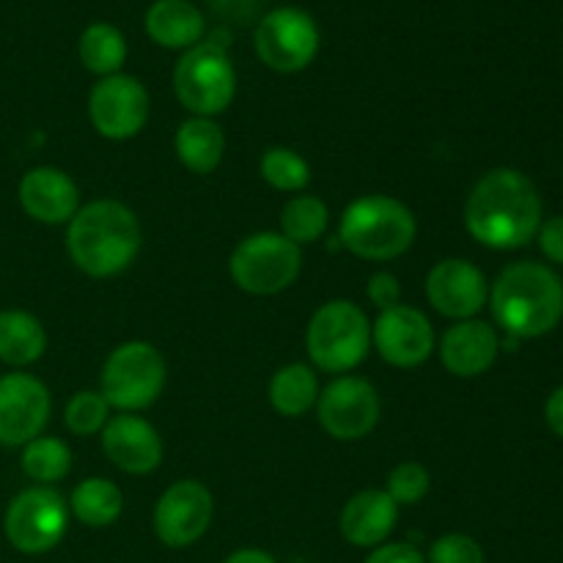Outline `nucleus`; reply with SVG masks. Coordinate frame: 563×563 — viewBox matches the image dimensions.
<instances>
[{"label":"nucleus","instance_id":"obj_19","mask_svg":"<svg viewBox=\"0 0 563 563\" xmlns=\"http://www.w3.org/2000/svg\"><path fill=\"white\" fill-rule=\"evenodd\" d=\"M500 355L498 330L482 319L454 322L440 339V361L454 377L473 379L487 374Z\"/></svg>","mask_w":563,"mask_h":563},{"label":"nucleus","instance_id":"obj_24","mask_svg":"<svg viewBox=\"0 0 563 563\" xmlns=\"http://www.w3.org/2000/svg\"><path fill=\"white\" fill-rule=\"evenodd\" d=\"M319 399V377L306 363H289L269 379V405L278 416L300 418Z\"/></svg>","mask_w":563,"mask_h":563},{"label":"nucleus","instance_id":"obj_22","mask_svg":"<svg viewBox=\"0 0 563 563\" xmlns=\"http://www.w3.org/2000/svg\"><path fill=\"white\" fill-rule=\"evenodd\" d=\"M174 148L176 157H179V163L187 170H192L198 176H207L223 163L225 135L214 119L192 115V119L181 121L179 130H176Z\"/></svg>","mask_w":563,"mask_h":563},{"label":"nucleus","instance_id":"obj_34","mask_svg":"<svg viewBox=\"0 0 563 563\" xmlns=\"http://www.w3.org/2000/svg\"><path fill=\"white\" fill-rule=\"evenodd\" d=\"M537 240L544 256H548L553 264H559V267H563V214L542 220Z\"/></svg>","mask_w":563,"mask_h":563},{"label":"nucleus","instance_id":"obj_15","mask_svg":"<svg viewBox=\"0 0 563 563\" xmlns=\"http://www.w3.org/2000/svg\"><path fill=\"white\" fill-rule=\"evenodd\" d=\"M372 344L385 363L396 368H416L434 352V328L423 311L412 306H394L379 311L372 324Z\"/></svg>","mask_w":563,"mask_h":563},{"label":"nucleus","instance_id":"obj_29","mask_svg":"<svg viewBox=\"0 0 563 563\" xmlns=\"http://www.w3.org/2000/svg\"><path fill=\"white\" fill-rule=\"evenodd\" d=\"M258 174L273 190L280 192H302L311 181V165L302 154H297L289 146H269L262 154Z\"/></svg>","mask_w":563,"mask_h":563},{"label":"nucleus","instance_id":"obj_31","mask_svg":"<svg viewBox=\"0 0 563 563\" xmlns=\"http://www.w3.org/2000/svg\"><path fill=\"white\" fill-rule=\"evenodd\" d=\"M432 487V476L421 462H401L388 473L385 493L394 498L396 506H416L421 504Z\"/></svg>","mask_w":563,"mask_h":563},{"label":"nucleus","instance_id":"obj_6","mask_svg":"<svg viewBox=\"0 0 563 563\" xmlns=\"http://www.w3.org/2000/svg\"><path fill=\"white\" fill-rule=\"evenodd\" d=\"M174 91L181 108L201 119L225 113L236 97V69L225 53V42L207 38L185 49L174 69Z\"/></svg>","mask_w":563,"mask_h":563},{"label":"nucleus","instance_id":"obj_7","mask_svg":"<svg viewBox=\"0 0 563 563\" xmlns=\"http://www.w3.org/2000/svg\"><path fill=\"white\" fill-rule=\"evenodd\" d=\"M168 366L163 352L148 341H124L108 355L99 377V394L119 412H141L165 390Z\"/></svg>","mask_w":563,"mask_h":563},{"label":"nucleus","instance_id":"obj_30","mask_svg":"<svg viewBox=\"0 0 563 563\" xmlns=\"http://www.w3.org/2000/svg\"><path fill=\"white\" fill-rule=\"evenodd\" d=\"M110 421V405L99 390H77L64 410V423L77 438H91Z\"/></svg>","mask_w":563,"mask_h":563},{"label":"nucleus","instance_id":"obj_20","mask_svg":"<svg viewBox=\"0 0 563 563\" xmlns=\"http://www.w3.org/2000/svg\"><path fill=\"white\" fill-rule=\"evenodd\" d=\"M399 522V506L385 489H363L346 500L339 517V531L355 548H379L388 542Z\"/></svg>","mask_w":563,"mask_h":563},{"label":"nucleus","instance_id":"obj_21","mask_svg":"<svg viewBox=\"0 0 563 563\" xmlns=\"http://www.w3.org/2000/svg\"><path fill=\"white\" fill-rule=\"evenodd\" d=\"M148 38L165 49H190L196 47L207 31L201 9L190 0H154L146 11Z\"/></svg>","mask_w":563,"mask_h":563},{"label":"nucleus","instance_id":"obj_2","mask_svg":"<svg viewBox=\"0 0 563 563\" xmlns=\"http://www.w3.org/2000/svg\"><path fill=\"white\" fill-rule=\"evenodd\" d=\"M66 225V251L88 278H113L141 253V223L126 203L113 198L82 203Z\"/></svg>","mask_w":563,"mask_h":563},{"label":"nucleus","instance_id":"obj_33","mask_svg":"<svg viewBox=\"0 0 563 563\" xmlns=\"http://www.w3.org/2000/svg\"><path fill=\"white\" fill-rule=\"evenodd\" d=\"M366 295H368V300L379 308V311H388V308L399 306V300H401L399 278L390 273L372 275V280H368V286H366Z\"/></svg>","mask_w":563,"mask_h":563},{"label":"nucleus","instance_id":"obj_8","mask_svg":"<svg viewBox=\"0 0 563 563\" xmlns=\"http://www.w3.org/2000/svg\"><path fill=\"white\" fill-rule=\"evenodd\" d=\"M302 269L300 245L286 240L280 231H258L245 236L229 258L231 280L242 291L273 297L289 289Z\"/></svg>","mask_w":563,"mask_h":563},{"label":"nucleus","instance_id":"obj_17","mask_svg":"<svg viewBox=\"0 0 563 563\" xmlns=\"http://www.w3.org/2000/svg\"><path fill=\"white\" fill-rule=\"evenodd\" d=\"M102 451L119 471L130 476H146L163 462V440L159 432L135 412L110 416L102 432Z\"/></svg>","mask_w":563,"mask_h":563},{"label":"nucleus","instance_id":"obj_32","mask_svg":"<svg viewBox=\"0 0 563 563\" xmlns=\"http://www.w3.org/2000/svg\"><path fill=\"white\" fill-rule=\"evenodd\" d=\"M427 563H484V550L467 533H445L429 548Z\"/></svg>","mask_w":563,"mask_h":563},{"label":"nucleus","instance_id":"obj_36","mask_svg":"<svg viewBox=\"0 0 563 563\" xmlns=\"http://www.w3.org/2000/svg\"><path fill=\"white\" fill-rule=\"evenodd\" d=\"M544 421H548L550 432L563 440V385L555 388L553 394L548 396V401H544Z\"/></svg>","mask_w":563,"mask_h":563},{"label":"nucleus","instance_id":"obj_3","mask_svg":"<svg viewBox=\"0 0 563 563\" xmlns=\"http://www.w3.org/2000/svg\"><path fill=\"white\" fill-rule=\"evenodd\" d=\"M487 302L506 335L542 339L563 319V280L548 264L515 262L489 286Z\"/></svg>","mask_w":563,"mask_h":563},{"label":"nucleus","instance_id":"obj_1","mask_svg":"<svg viewBox=\"0 0 563 563\" xmlns=\"http://www.w3.org/2000/svg\"><path fill=\"white\" fill-rule=\"evenodd\" d=\"M542 198L517 168H495L476 181L465 201V229L489 251H520L537 240Z\"/></svg>","mask_w":563,"mask_h":563},{"label":"nucleus","instance_id":"obj_25","mask_svg":"<svg viewBox=\"0 0 563 563\" xmlns=\"http://www.w3.org/2000/svg\"><path fill=\"white\" fill-rule=\"evenodd\" d=\"M69 509L82 526L88 528H108L124 511V493L108 478H86L75 487L69 500Z\"/></svg>","mask_w":563,"mask_h":563},{"label":"nucleus","instance_id":"obj_35","mask_svg":"<svg viewBox=\"0 0 563 563\" xmlns=\"http://www.w3.org/2000/svg\"><path fill=\"white\" fill-rule=\"evenodd\" d=\"M366 563H427V559L407 542H385L368 553Z\"/></svg>","mask_w":563,"mask_h":563},{"label":"nucleus","instance_id":"obj_10","mask_svg":"<svg viewBox=\"0 0 563 563\" xmlns=\"http://www.w3.org/2000/svg\"><path fill=\"white\" fill-rule=\"evenodd\" d=\"M319 44H322L319 25L308 11L297 9V5L267 11L258 20L256 36H253L258 60L280 75H295V71L311 66L319 53Z\"/></svg>","mask_w":563,"mask_h":563},{"label":"nucleus","instance_id":"obj_18","mask_svg":"<svg viewBox=\"0 0 563 563\" xmlns=\"http://www.w3.org/2000/svg\"><path fill=\"white\" fill-rule=\"evenodd\" d=\"M16 198L25 214L44 225H64L80 209V190L69 174L53 165L31 168L20 179Z\"/></svg>","mask_w":563,"mask_h":563},{"label":"nucleus","instance_id":"obj_27","mask_svg":"<svg viewBox=\"0 0 563 563\" xmlns=\"http://www.w3.org/2000/svg\"><path fill=\"white\" fill-rule=\"evenodd\" d=\"M20 465H22V473H25L31 482H36L38 487H49V484H55V482H60V478L69 476L71 451L64 440L44 438V434H38L36 440H31L27 445H22Z\"/></svg>","mask_w":563,"mask_h":563},{"label":"nucleus","instance_id":"obj_37","mask_svg":"<svg viewBox=\"0 0 563 563\" xmlns=\"http://www.w3.org/2000/svg\"><path fill=\"white\" fill-rule=\"evenodd\" d=\"M223 563H275V559L269 553H264V550H236L234 555H229Z\"/></svg>","mask_w":563,"mask_h":563},{"label":"nucleus","instance_id":"obj_23","mask_svg":"<svg viewBox=\"0 0 563 563\" xmlns=\"http://www.w3.org/2000/svg\"><path fill=\"white\" fill-rule=\"evenodd\" d=\"M47 350L44 324L33 313L20 308L0 311V363L11 368H25L36 363Z\"/></svg>","mask_w":563,"mask_h":563},{"label":"nucleus","instance_id":"obj_4","mask_svg":"<svg viewBox=\"0 0 563 563\" xmlns=\"http://www.w3.org/2000/svg\"><path fill=\"white\" fill-rule=\"evenodd\" d=\"M418 236L416 214L390 196H363L344 209L339 240L363 262H390L405 256Z\"/></svg>","mask_w":563,"mask_h":563},{"label":"nucleus","instance_id":"obj_5","mask_svg":"<svg viewBox=\"0 0 563 563\" xmlns=\"http://www.w3.org/2000/svg\"><path fill=\"white\" fill-rule=\"evenodd\" d=\"M306 346L319 372L346 374L366 361L372 322L357 302L330 300L319 306L308 322Z\"/></svg>","mask_w":563,"mask_h":563},{"label":"nucleus","instance_id":"obj_11","mask_svg":"<svg viewBox=\"0 0 563 563\" xmlns=\"http://www.w3.org/2000/svg\"><path fill=\"white\" fill-rule=\"evenodd\" d=\"M377 388L363 377H339L319 390L317 418L324 432L341 443H355V440L368 438L379 421Z\"/></svg>","mask_w":563,"mask_h":563},{"label":"nucleus","instance_id":"obj_28","mask_svg":"<svg viewBox=\"0 0 563 563\" xmlns=\"http://www.w3.org/2000/svg\"><path fill=\"white\" fill-rule=\"evenodd\" d=\"M330 209L317 196H295L280 212V234L295 245H311L328 231Z\"/></svg>","mask_w":563,"mask_h":563},{"label":"nucleus","instance_id":"obj_13","mask_svg":"<svg viewBox=\"0 0 563 563\" xmlns=\"http://www.w3.org/2000/svg\"><path fill=\"white\" fill-rule=\"evenodd\" d=\"M214 498L196 478H181L159 495L154 506V533L165 548H190L209 531Z\"/></svg>","mask_w":563,"mask_h":563},{"label":"nucleus","instance_id":"obj_12","mask_svg":"<svg viewBox=\"0 0 563 563\" xmlns=\"http://www.w3.org/2000/svg\"><path fill=\"white\" fill-rule=\"evenodd\" d=\"M148 91L137 77L110 75L91 88L88 115L93 130L108 141H130L148 121Z\"/></svg>","mask_w":563,"mask_h":563},{"label":"nucleus","instance_id":"obj_16","mask_svg":"<svg viewBox=\"0 0 563 563\" xmlns=\"http://www.w3.org/2000/svg\"><path fill=\"white\" fill-rule=\"evenodd\" d=\"M427 300L445 319H476L489 300L487 275L467 258H443L427 275Z\"/></svg>","mask_w":563,"mask_h":563},{"label":"nucleus","instance_id":"obj_14","mask_svg":"<svg viewBox=\"0 0 563 563\" xmlns=\"http://www.w3.org/2000/svg\"><path fill=\"white\" fill-rule=\"evenodd\" d=\"M53 412L47 385L27 372L0 377V445L22 449L44 432Z\"/></svg>","mask_w":563,"mask_h":563},{"label":"nucleus","instance_id":"obj_26","mask_svg":"<svg viewBox=\"0 0 563 563\" xmlns=\"http://www.w3.org/2000/svg\"><path fill=\"white\" fill-rule=\"evenodd\" d=\"M82 66L91 75L110 77L119 75L121 66L126 60V38L110 22H91L86 31L80 33V44H77Z\"/></svg>","mask_w":563,"mask_h":563},{"label":"nucleus","instance_id":"obj_9","mask_svg":"<svg viewBox=\"0 0 563 563\" xmlns=\"http://www.w3.org/2000/svg\"><path fill=\"white\" fill-rule=\"evenodd\" d=\"M69 528V504L49 487H27L5 509L3 531L22 555H42L58 548Z\"/></svg>","mask_w":563,"mask_h":563}]
</instances>
